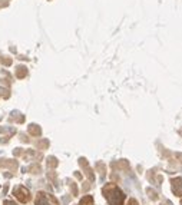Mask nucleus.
<instances>
[{"mask_svg":"<svg viewBox=\"0 0 182 205\" xmlns=\"http://www.w3.org/2000/svg\"><path fill=\"white\" fill-rule=\"evenodd\" d=\"M128 205H138V202H136L135 199H129V202H128Z\"/></svg>","mask_w":182,"mask_h":205,"instance_id":"9d476101","label":"nucleus"},{"mask_svg":"<svg viewBox=\"0 0 182 205\" xmlns=\"http://www.w3.org/2000/svg\"><path fill=\"white\" fill-rule=\"evenodd\" d=\"M29 134H30V135H34V136H39V135L42 134V131H40V128H39L37 125H30V126H29Z\"/></svg>","mask_w":182,"mask_h":205,"instance_id":"423d86ee","label":"nucleus"},{"mask_svg":"<svg viewBox=\"0 0 182 205\" xmlns=\"http://www.w3.org/2000/svg\"><path fill=\"white\" fill-rule=\"evenodd\" d=\"M4 205H16V204L12 202V201H4Z\"/></svg>","mask_w":182,"mask_h":205,"instance_id":"9b49d317","label":"nucleus"},{"mask_svg":"<svg viewBox=\"0 0 182 205\" xmlns=\"http://www.w3.org/2000/svg\"><path fill=\"white\" fill-rule=\"evenodd\" d=\"M13 195L16 197L20 202H23V204L30 199V194H29V191L24 188V187H16L15 191H13Z\"/></svg>","mask_w":182,"mask_h":205,"instance_id":"7ed1b4c3","label":"nucleus"},{"mask_svg":"<svg viewBox=\"0 0 182 205\" xmlns=\"http://www.w3.org/2000/svg\"><path fill=\"white\" fill-rule=\"evenodd\" d=\"M79 162H80V165H82L83 168H85V171H86V175L89 176V179H90V181H93V174H92V171H90V168L88 167V164H86V159H83V158H82V159H80Z\"/></svg>","mask_w":182,"mask_h":205,"instance_id":"39448f33","label":"nucleus"},{"mask_svg":"<svg viewBox=\"0 0 182 205\" xmlns=\"http://www.w3.org/2000/svg\"><path fill=\"white\" fill-rule=\"evenodd\" d=\"M103 194L108 199V202L111 205H123L125 201V195L120 189L118 188L113 184H108L105 188H103Z\"/></svg>","mask_w":182,"mask_h":205,"instance_id":"f257e3e1","label":"nucleus"},{"mask_svg":"<svg viewBox=\"0 0 182 205\" xmlns=\"http://www.w3.org/2000/svg\"><path fill=\"white\" fill-rule=\"evenodd\" d=\"M172 191H174L178 197H182V178H175V179H172Z\"/></svg>","mask_w":182,"mask_h":205,"instance_id":"20e7f679","label":"nucleus"},{"mask_svg":"<svg viewBox=\"0 0 182 205\" xmlns=\"http://www.w3.org/2000/svg\"><path fill=\"white\" fill-rule=\"evenodd\" d=\"M36 205H57V202H56V199L53 197H50L49 194L39 192L37 198H36Z\"/></svg>","mask_w":182,"mask_h":205,"instance_id":"f03ea898","label":"nucleus"},{"mask_svg":"<svg viewBox=\"0 0 182 205\" xmlns=\"http://www.w3.org/2000/svg\"><path fill=\"white\" fill-rule=\"evenodd\" d=\"M27 75V69L24 68V66H19L16 70V76L17 78H24Z\"/></svg>","mask_w":182,"mask_h":205,"instance_id":"6e6552de","label":"nucleus"},{"mask_svg":"<svg viewBox=\"0 0 182 205\" xmlns=\"http://www.w3.org/2000/svg\"><path fill=\"white\" fill-rule=\"evenodd\" d=\"M49 165H50V167H56V165H57L56 158H49Z\"/></svg>","mask_w":182,"mask_h":205,"instance_id":"1a4fd4ad","label":"nucleus"},{"mask_svg":"<svg viewBox=\"0 0 182 205\" xmlns=\"http://www.w3.org/2000/svg\"><path fill=\"white\" fill-rule=\"evenodd\" d=\"M79 205H93V198L90 195H86L80 199V204Z\"/></svg>","mask_w":182,"mask_h":205,"instance_id":"0eeeda50","label":"nucleus"}]
</instances>
